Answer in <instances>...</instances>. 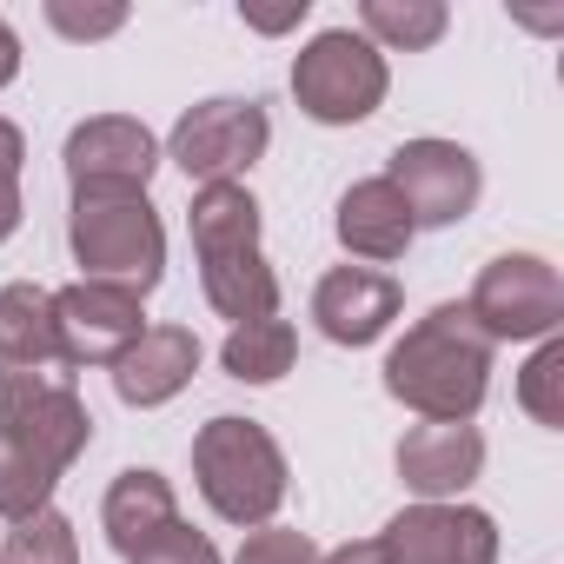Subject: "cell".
<instances>
[{"mask_svg": "<svg viewBox=\"0 0 564 564\" xmlns=\"http://www.w3.org/2000/svg\"><path fill=\"white\" fill-rule=\"evenodd\" d=\"M491 359L498 346L478 333L465 300H445L425 319H412L405 339L386 352V392L425 425H471L491 392Z\"/></svg>", "mask_w": 564, "mask_h": 564, "instance_id": "cell-1", "label": "cell"}, {"mask_svg": "<svg viewBox=\"0 0 564 564\" xmlns=\"http://www.w3.org/2000/svg\"><path fill=\"white\" fill-rule=\"evenodd\" d=\"M186 232H193L206 306L219 319H232V326L279 319V272L265 265L259 199L246 186H199L193 193V213H186Z\"/></svg>", "mask_w": 564, "mask_h": 564, "instance_id": "cell-2", "label": "cell"}, {"mask_svg": "<svg viewBox=\"0 0 564 564\" xmlns=\"http://www.w3.org/2000/svg\"><path fill=\"white\" fill-rule=\"evenodd\" d=\"M193 485H199L213 518L259 531L286 505V452H279V438L259 419L219 412L193 432Z\"/></svg>", "mask_w": 564, "mask_h": 564, "instance_id": "cell-3", "label": "cell"}, {"mask_svg": "<svg viewBox=\"0 0 564 564\" xmlns=\"http://www.w3.org/2000/svg\"><path fill=\"white\" fill-rule=\"evenodd\" d=\"M67 252H74L80 279L127 286V293L147 300L160 279H166V226H160V206L147 193H74Z\"/></svg>", "mask_w": 564, "mask_h": 564, "instance_id": "cell-4", "label": "cell"}, {"mask_svg": "<svg viewBox=\"0 0 564 564\" xmlns=\"http://www.w3.org/2000/svg\"><path fill=\"white\" fill-rule=\"evenodd\" d=\"M0 438H14L61 478L94 445V412L67 366H0Z\"/></svg>", "mask_w": 564, "mask_h": 564, "instance_id": "cell-5", "label": "cell"}, {"mask_svg": "<svg viewBox=\"0 0 564 564\" xmlns=\"http://www.w3.org/2000/svg\"><path fill=\"white\" fill-rule=\"evenodd\" d=\"M392 67L359 28H326L293 54V100L319 127H359L386 107Z\"/></svg>", "mask_w": 564, "mask_h": 564, "instance_id": "cell-6", "label": "cell"}, {"mask_svg": "<svg viewBox=\"0 0 564 564\" xmlns=\"http://www.w3.org/2000/svg\"><path fill=\"white\" fill-rule=\"evenodd\" d=\"M265 147H272L265 107L239 100V94H213L173 120L160 160H173L193 186H246V173L265 160Z\"/></svg>", "mask_w": 564, "mask_h": 564, "instance_id": "cell-7", "label": "cell"}, {"mask_svg": "<svg viewBox=\"0 0 564 564\" xmlns=\"http://www.w3.org/2000/svg\"><path fill=\"white\" fill-rule=\"evenodd\" d=\"M465 313L478 319V333L491 346H538L557 339L564 326V279L544 252H498L491 265H478Z\"/></svg>", "mask_w": 564, "mask_h": 564, "instance_id": "cell-8", "label": "cell"}, {"mask_svg": "<svg viewBox=\"0 0 564 564\" xmlns=\"http://www.w3.org/2000/svg\"><path fill=\"white\" fill-rule=\"evenodd\" d=\"M386 180L399 186V199H405V213H412L419 232H425V226H458V219H471V213H478V193H485L478 153L458 147V140H438V133L399 140L392 160H386Z\"/></svg>", "mask_w": 564, "mask_h": 564, "instance_id": "cell-9", "label": "cell"}, {"mask_svg": "<svg viewBox=\"0 0 564 564\" xmlns=\"http://www.w3.org/2000/svg\"><path fill=\"white\" fill-rule=\"evenodd\" d=\"M147 333V300L127 286H100V279H74L54 293V339H61V366H113L133 339Z\"/></svg>", "mask_w": 564, "mask_h": 564, "instance_id": "cell-10", "label": "cell"}, {"mask_svg": "<svg viewBox=\"0 0 564 564\" xmlns=\"http://www.w3.org/2000/svg\"><path fill=\"white\" fill-rule=\"evenodd\" d=\"M386 564H498V518L452 498V505H405L379 531Z\"/></svg>", "mask_w": 564, "mask_h": 564, "instance_id": "cell-11", "label": "cell"}, {"mask_svg": "<svg viewBox=\"0 0 564 564\" xmlns=\"http://www.w3.org/2000/svg\"><path fill=\"white\" fill-rule=\"evenodd\" d=\"M61 166L74 193H147V180L160 173V140L133 113H94L67 133Z\"/></svg>", "mask_w": 564, "mask_h": 564, "instance_id": "cell-12", "label": "cell"}, {"mask_svg": "<svg viewBox=\"0 0 564 564\" xmlns=\"http://www.w3.org/2000/svg\"><path fill=\"white\" fill-rule=\"evenodd\" d=\"M399 306H405V286H399L392 272H379V265H333L313 286V319H319V333L333 346H372V339H386L392 319H399Z\"/></svg>", "mask_w": 564, "mask_h": 564, "instance_id": "cell-13", "label": "cell"}, {"mask_svg": "<svg viewBox=\"0 0 564 564\" xmlns=\"http://www.w3.org/2000/svg\"><path fill=\"white\" fill-rule=\"evenodd\" d=\"M485 471V438L478 425H412L399 438V478L419 505H452L478 485Z\"/></svg>", "mask_w": 564, "mask_h": 564, "instance_id": "cell-14", "label": "cell"}, {"mask_svg": "<svg viewBox=\"0 0 564 564\" xmlns=\"http://www.w3.org/2000/svg\"><path fill=\"white\" fill-rule=\"evenodd\" d=\"M107 372H113V399H120V405L153 412V405H166V399H180V392L193 386V372H199V339H193V326H147Z\"/></svg>", "mask_w": 564, "mask_h": 564, "instance_id": "cell-15", "label": "cell"}, {"mask_svg": "<svg viewBox=\"0 0 564 564\" xmlns=\"http://www.w3.org/2000/svg\"><path fill=\"white\" fill-rule=\"evenodd\" d=\"M333 232H339V246H346L352 259H366V265H392V259H405L412 239H419V226H412V213H405V199H399V186H392L386 173L352 180V186L339 193Z\"/></svg>", "mask_w": 564, "mask_h": 564, "instance_id": "cell-16", "label": "cell"}, {"mask_svg": "<svg viewBox=\"0 0 564 564\" xmlns=\"http://www.w3.org/2000/svg\"><path fill=\"white\" fill-rule=\"evenodd\" d=\"M180 518V491H173V478H160L153 465H127L113 485H107V498H100V524H107V544L127 557V551H140L153 531H166Z\"/></svg>", "mask_w": 564, "mask_h": 564, "instance_id": "cell-17", "label": "cell"}, {"mask_svg": "<svg viewBox=\"0 0 564 564\" xmlns=\"http://www.w3.org/2000/svg\"><path fill=\"white\" fill-rule=\"evenodd\" d=\"M0 366H61L54 293L34 286V279L0 286Z\"/></svg>", "mask_w": 564, "mask_h": 564, "instance_id": "cell-18", "label": "cell"}, {"mask_svg": "<svg viewBox=\"0 0 564 564\" xmlns=\"http://www.w3.org/2000/svg\"><path fill=\"white\" fill-rule=\"evenodd\" d=\"M293 359H300L293 319H252V326H232L226 346H219V366H226V379H239V386H279V379L293 372Z\"/></svg>", "mask_w": 564, "mask_h": 564, "instance_id": "cell-19", "label": "cell"}, {"mask_svg": "<svg viewBox=\"0 0 564 564\" xmlns=\"http://www.w3.org/2000/svg\"><path fill=\"white\" fill-rule=\"evenodd\" d=\"M445 28H452L445 0H366L359 8V34L379 54H425L445 41Z\"/></svg>", "mask_w": 564, "mask_h": 564, "instance_id": "cell-20", "label": "cell"}, {"mask_svg": "<svg viewBox=\"0 0 564 564\" xmlns=\"http://www.w3.org/2000/svg\"><path fill=\"white\" fill-rule=\"evenodd\" d=\"M54 485H61L54 465H41V458L21 452L14 438H0V518L21 524V518L47 511V505H54Z\"/></svg>", "mask_w": 564, "mask_h": 564, "instance_id": "cell-21", "label": "cell"}, {"mask_svg": "<svg viewBox=\"0 0 564 564\" xmlns=\"http://www.w3.org/2000/svg\"><path fill=\"white\" fill-rule=\"evenodd\" d=\"M0 564H80V538H74V518L67 511H34L21 518L8 538H0Z\"/></svg>", "mask_w": 564, "mask_h": 564, "instance_id": "cell-22", "label": "cell"}, {"mask_svg": "<svg viewBox=\"0 0 564 564\" xmlns=\"http://www.w3.org/2000/svg\"><path fill=\"white\" fill-rule=\"evenodd\" d=\"M518 405L544 432H564V339H538V352L518 372Z\"/></svg>", "mask_w": 564, "mask_h": 564, "instance_id": "cell-23", "label": "cell"}, {"mask_svg": "<svg viewBox=\"0 0 564 564\" xmlns=\"http://www.w3.org/2000/svg\"><path fill=\"white\" fill-rule=\"evenodd\" d=\"M127 564H226V557H219V544H213L206 531H193L186 518H173V524L153 531L140 551H127Z\"/></svg>", "mask_w": 564, "mask_h": 564, "instance_id": "cell-24", "label": "cell"}, {"mask_svg": "<svg viewBox=\"0 0 564 564\" xmlns=\"http://www.w3.org/2000/svg\"><path fill=\"white\" fill-rule=\"evenodd\" d=\"M21 166H28V133L0 113V246L21 232V213H28V199H21Z\"/></svg>", "mask_w": 564, "mask_h": 564, "instance_id": "cell-25", "label": "cell"}, {"mask_svg": "<svg viewBox=\"0 0 564 564\" xmlns=\"http://www.w3.org/2000/svg\"><path fill=\"white\" fill-rule=\"evenodd\" d=\"M232 564H319V544L293 524H259V531H246Z\"/></svg>", "mask_w": 564, "mask_h": 564, "instance_id": "cell-26", "label": "cell"}, {"mask_svg": "<svg viewBox=\"0 0 564 564\" xmlns=\"http://www.w3.org/2000/svg\"><path fill=\"white\" fill-rule=\"evenodd\" d=\"M47 28L61 41H113L127 28V8L107 0V8H80V0H47Z\"/></svg>", "mask_w": 564, "mask_h": 564, "instance_id": "cell-27", "label": "cell"}, {"mask_svg": "<svg viewBox=\"0 0 564 564\" xmlns=\"http://www.w3.org/2000/svg\"><path fill=\"white\" fill-rule=\"evenodd\" d=\"M306 14H313V0H286V8H252V0H239V21L252 34H293Z\"/></svg>", "mask_w": 564, "mask_h": 564, "instance_id": "cell-28", "label": "cell"}, {"mask_svg": "<svg viewBox=\"0 0 564 564\" xmlns=\"http://www.w3.org/2000/svg\"><path fill=\"white\" fill-rule=\"evenodd\" d=\"M319 564H386L379 538H359V544H339V551H319Z\"/></svg>", "mask_w": 564, "mask_h": 564, "instance_id": "cell-29", "label": "cell"}, {"mask_svg": "<svg viewBox=\"0 0 564 564\" xmlns=\"http://www.w3.org/2000/svg\"><path fill=\"white\" fill-rule=\"evenodd\" d=\"M14 74H21V34L0 14V87H14Z\"/></svg>", "mask_w": 564, "mask_h": 564, "instance_id": "cell-30", "label": "cell"}]
</instances>
